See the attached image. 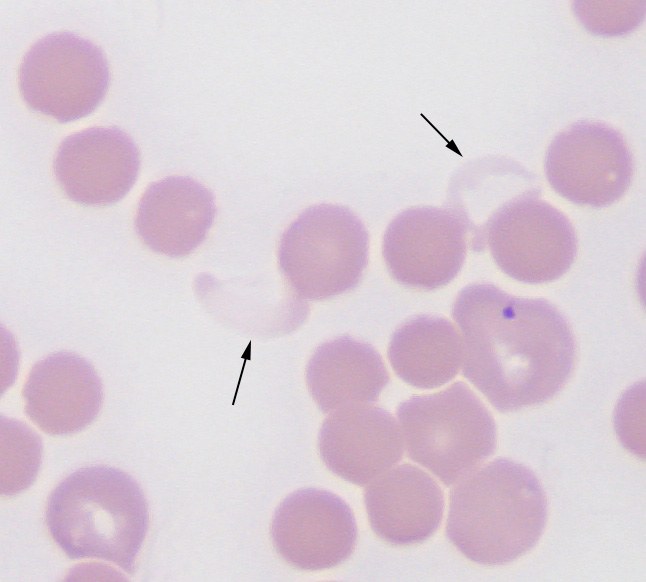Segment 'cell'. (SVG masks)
I'll return each instance as SVG.
<instances>
[{"label": "cell", "instance_id": "obj_10", "mask_svg": "<svg viewBox=\"0 0 646 582\" xmlns=\"http://www.w3.org/2000/svg\"><path fill=\"white\" fill-rule=\"evenodd\" d=\"M271 538L287 563L318 571L335 567L351 556L357 525L351 508L339 496L304 488L288 495L276 508Z\"/></svg>", "mask_w": 646, "mask_h": 582}, {"label": "cell", "instance_id": "obj_6", "mask_svg": "<svg viewBox=\"0 0 646 582\" xmlns=\"http://www.w3.org/2000/svg\"><path fill=\"white\" fill-rule=\"evenodd\" d=\"M486 245L497 266L511 278L530 284L563 276L577 254L569 219L530 188L500 206L486 221L480 251Z\"/></svg>", "mask_w": 646, "mask_h": 582}, {"label": "cell", "instance_id": "obj_11", "mask_svg": "<svg viewBox=\"0 0 646 582\" xmlns=\"http://www.w3.org/2000/svg\"><path fill=\"white\" fill-rule=\"evenodd\" d=\"M139 169L137 145L114 126H93L67 136L53 163L56 180L67 197L92 206L123 199L135 184Z\"/></svg>", "mask_w": 646, "mask_h": 582}, {"label": "cell", "instance_id": "obj_12", "mask_svg": "<svg viewBox=\"0 0 646 582\" xmlns=\"http://www.w3.org/2000/svg\"><path fill=\"white\" fill-rule=\"evenodd\" d=\"M22 395L25 413L40 430L67 436L96 419L103 403V385L89 361L59 351L33 365Z\"/></svg>", "mask_w": 646, "mask_h": 582}, {"label": "cell", "instance_id": "obj_15", "mask_svg": "<svg viewBox=\"0 0 646 582\" xmlns=\"http://www.w3.org/2000/svg\"><path fill=\"white\" fill-rule=\"evenodd\" d=\"M364 502L374 532L395 546L430 538L440 526L444 511L440 486L411 464L399 465L370 482Z\"/></svg>", "mask_w": 646, "mask_h": 582}, {"label": "cell", "instance_id": "obj_19", "mask_svg": "<svg viewBox=\"0 0 646 582\" xmlns=\"http://www.w3.org/2000/svg\"><path fill=\"white\" fill-rule=\"evenodd\" d=\"M573 10L586 30L599 36H619L642 23L645 1H575Z\"/></svg>", "mask_w": 646, "mask_h": 582}, {"label": "cell", "instance_id": "obj_16", "mask_svg": "<svg viewBox=\"0 0 646 582\" xmlns=\"http://www.w3.org/2000/svg\"><path fill=\"white\" fill-rule=\"evenodd\" d=\"M311 396L324 413L378 399L389 383L380 354L370 344L341 336L321 344L306 367Z\"/></svg>", "mask_w": 646, "mask_h": 582}, {"label": "cell", "instance_id": "obj_18", "mask_svg": "<svg viewBox=\"0 0 646 582\" xmlns=\"http://www.w3.org/2000/svg\"><path fill=\"white\" fill-rule=\"evenodd\" d=\"M2 496H14L36 480L42 462V441L23 422L1 416Z\"/></svg>", "mask_w": 646, "mask_h": 582}, {"label": "cell", "instance_id": "obj_14", "mask_svg": "<svg viewBox=\"0 0 646 582\" xmlns=\"http://www.w3.org/2000/svg\"><path fill=\"white\" fill-rule=\"evenodd\" d=\"M216 211L213 193L200 182L169 176L152 182L142 194L135 230L152 251L183 257L205 240Z\"/></svg>", "mask_w": 646, "mask_h": 582}, {"label": "cell", "instance_id": "obj_1", "mask_svg": "<svg viewBox=\"0 0 646 582\" xmlns=\"http://www.w3.org/2000/svg\"><path fill=\"white\" fill-rule=\"evenodd\" d=\"M452 317L462 336V373L498 411L543 404L569 381L575 337L550 302L474 283L459 292Z\"/></svg>", "mask_w": 646, "mask_h": 582}, {"label": "cell", "instance_id": "obj_8", "mask_svg": "<svg viewBox=\"0 0 646 582\" xmlns=\"http://www.w3.org/2000/svg\"><path fill=\"white\" fill-rule=\"evenodd\" d=\"M544 170L559 195L578 205L601 208L629 189L634 160L619 131L602 122L580 120L552 140Z\"/></svg>", "mask_w": 646, "mask_h": 582}, {"label": "cell", "instance_id": "obj_4", "mask_svg": "<svg viewBox=\"0 0 646 582\" xmlns=\"http://www.w3.org/2000/svg\"><path fill=\"white\" fill-rule=\"evenodd\" d=\"M397 417L409 457L446 486L458 482L496 449L493 416L463 382L402 402Z\"/></svg>", "mask_w": 646, "mask_h": 582}, {"label": "cell", "instance_id": "obj_2", "mask_svg": "<svg viewBox=\"0 0 646 582\" xmlns=\"http://www.w3.org/2000/svg\"><path fill=\"white\" fill-rule=\"evenodd\" d=\"M461 480L450 493L446 535L466 558L481 565H505L535 547L548 511L533 471L498 458Z\"/></svg>", "mask_w": 646, "mask_h": 582}, {"label": "cell", "instance_id": "obj_17", "mask_svg": "<svg viewBox=\"0 0 646 582\" xmlns=\"http://www.w3.org/2000/svg\"><path fill=\"white\" fill-rule=\"evenodd\" d=\"M462 356L461 338L445 318L419 315L403 323L392 335L388 358L407 384L431 389L453 379Z\"/></svg>", "mask_w": 646, "mask_h": 582}, {"label": "cell", "instance_id": "obj_13", "mask_svg": "<svg viewBox=\"0 0 646 582\" xmlns=\"http://www.w3.org/2000/svg\"><path fill=\"white\" fill-rule=\"evenodd\" d=\"M320 456L337 476L364 486L388 471L403 456L393 416L366 404L337 409L324 420L318 438Z\"/></svg>", "mask_w": 646, "mask_h": 582}, {"label": "cell", "instance_id": "obj_5", "mask_svg": "<svg viewBox=\"0 0 646 582\" xmlns=\"http://www.w3.org/2000/svg\"><path fill=\"white\" fill-rule=\"evenodd\" d=\"M368 242L364 224L349 208L313 205L282 234L279 266L299 297L329 299L358 285L368 262Z\"/></svg>", "mask_w": 646, "mask_h": 582}, {"label": "cell", "instance_id": "obj_9", "mask_svg": "<svg viewBox=\"0 0 646 582\" xmlns=\"http://www.w3.org/2000/svg\"><path fill=\"white\" fill-rule=\"evenodd\" d=\"M382 254L398 283L434 290L450 283L461 270L466 256V231L450 208L411 207L388 225Z\"/></svg>", "mask_w": 646, "mask_h": 582}, {"label": "cell", "instance_id": "obj_3", "mask_svg": "<svg viewBox=\"0 0 646 582\" xmlns=\"http://www.w3.org/2000/svg\"><path fill=\"white\" fill-rule=\"evenodd\" d=\"M45 523L69 559H101L133 574L149 527L148 503L128 473L110 466H87L68 475L50 493Z\"/></svg>", "mask_w": 646, "mask_h": 582}, {"label": "cell", "instance_id": "obj_7", "mask_svg": "<svg viewBox=\"0 0 646 582\" xmlns=\"http://www.w3.org/2000/svg\"><path fill=\"white\" fill-rule=\"evenodd\" d=\"M19 90L34 111L60 123L90 115L104 99L110 73L96 44L72 32L37 40L19 67Z\"/></svg>", "mask_w": 646, "mask_h": 582}, {"label": "cell", "instance_id": "obj_20", "mask_svg": "<svg viewBox=\"0 0 646 582\" xmlns=\"http://www.w3.org/2000/svg\"><path fill=\"white\" fill-rule=\"evenodd\" d=\"M614 428L623 444L640 459L645 458L644 383L636 384L622 394L614 412Z\"/></svg>", "mask_w": 646, "mask_h": 582}]
</instances>
